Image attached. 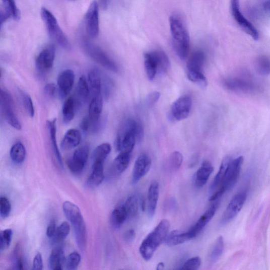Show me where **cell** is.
<instances>
[{"label":"cell","mask_w":270,"mask_h":270,"mask_svg":"<svg viewBox=\"0 0 270 270\" xmlns=\"http://www.w3.org/2000/svg\"><path fill=\"white\" fill-rule=\"evenodd\" d=\"M170 222L162 220L145 238L140 247V252L145 261H149L158 247L165 242L170 233Z\"/></svg>","instance_id":"obj_1"},{"label":"cell","mask_w":270,"mask_h":270,"mask_svg":"<svg viewBox=\"0 0 270 270\" xmlns=\"http://www.w3.org/2000/svg\"><path fill=\"white\" fill-rule=\"evenodd\" d=\"M63 211L66 219L72 224L77 245L81 250H86L88 235L87 228L81 211L70 201H65L62 205Z\"/></svg>","instance_id":"obj_2"},{"label":"cell","mask_w":270,"mask_h":270,"mask_svg":"<svg viewBox=\"0 0 270 270\" xmlns=\"http://www.w3.org/2000/svg\"><path fill=\"white\" fill-rule=\"evenodd\" d=\"M170 26L174 50L178 57L185 59L190 48V37L182 19L177 15L170 18Z\"/></svg>","instance_id":"obj_3"},{"label":"cell","mask_w":270,"mask_h":270,"mask_svg":"<svg viewBox=\"0 0 270 270\" xmlns=\"http://www.w3.org/2000/svg\"><path fill=\"white\" fill-rule=\"evenodd\" d=\"M138 121L132 119L127 120L121 126L116 139V150L122 153L131 154L137 141Z\"/></svg>","instance_id":"obj_4"},{"label":"cell","mask_w":270,"mask_h":270,"mask_svg":"<svg viewBox=\"0 0 270 270\" xmlns=\"http://www.w3.org/2000/svg\"><path fill=\"white\" fill-rule=\"evenodd\" d=\"M243 163L242 156L231 160L223 183L217 192L211 195L210 201H216L235 185L238 181Z\"/></svg>","instance_id":"obj_5"},{"label":"cell","mask_w":270,"mask_h":270,"mask_svg":"<svg viewBox=\"0 0 270 270\" xmlns=\"http://www.w3.org/2000/svg\"><path fill=\"white\" fill-rule=\"evenodd\" d=\"M41 15L50 37L62 48L70 50L71 44L60 28L53 15L46 8H42Z\"/></svg>","instance_id":"obj_6"},{"label":"cell","mask_w":270,"mask_h":270,"mask_svg":"<svg viewBox=\"0 0 270 270\" xmlns=\"http://www.w3.org/2000/svg\"><path fill=\"white\" fill-rule=\"evenodd\" d=\"M83 47L89 57L98 64L112 72H118L117 65L102 49L88 42L84 43Z\"/></svg>","instance_id":"obj_7"},{"label":"cell","mask_w":270,"mask_h":270,"mask_svg":"<svg viewBox=\"0 0 270 270\" xmlns=\"http://www.w3.org/2000/svg\"><path fill=\"white\" fill-rule=\"evenodd\" d=\"M230 9L234 19L241 29L253 39L257 40L259 38V34L251 22L242 15L240 0H230Z\"/></svg>","instance_id":"obj_8"},{"label":"cell","mask_w":270,"mask_h":270,"mask_svg":"<svg viewBox=\"0 0 270 270\" xmlns=\"http://www.w3.org/2000/svg\"><path fill=\"white\" fill-rule=\"evenodd\" d=\"M0 102L3 114L9 124L17 130L22 128L21 123L16 114L12 97L6 91L1 89Z\"/></svg>","instance_id":"obj_9"},{"label":"cell","mask_w":270,"mask_h":270,"mask_svg":"<svg viewBox=\"0 0 270 270\" xmlns=\"http://www.w3.org/2000/svg\"><path fill=\"white\" fill-rule=\"evenodd\" d=\"M247 194L241 192L236 194L231 200L223 214L220 223L225 226L234 219L241 211L246 199Z\"/></svg>","instance_id":"obj_10"},{"label":"cell","mask_w":270,"mask_h":270,"mask_svg":"<svg viewBox=\"0 0 270 270\" xmlns=\"http://www.w3.org/2000/svg\"><path fill=\"white\" fill-rule=\"evenodd\" d=\"M89 154L88 146H83L75 151L72 158L67 161V165L72 173L75 175L83 173L88 162Z\"/></svg>","instance_id":"obj_11"},{"label":"cell","mask_w":270,"mask_h":270,"mask_svg":"<svg viewBox=\"0 0 270 270\" xmlns=\"http://www.w3.org/2000/svg\"><path fill=\"white\" fill-rule=\"evenodd\" d=\"M86 31L90 37L96 38L99 32V6L94 1L90 5L86 16Z\"/></svg>","instance_id":"obj_12"},{"label":"cell","mask_w":270,"mask_h":270,"mask_svg":"<svg viewBox=\"0 0 270 270\" xmlns=\"http://www.w3.org/2000/svg\"><path fill=\"white\" fill-rule=\"evenodd\" d=\"M192 99L189 96L184 95L177 99L171 107V116L176 120L187 118L192 108Z\"/></svg>","instance_id":"obj_13"},{"label":"cell","mask_w":270,"mask_h":270,"mask_svg":"<svg viewBox=\"0 0 270 270\" xmlns=\"http://www.w3.org/2000/svg\"><path fill=\"white\" fill-rule=\"evenodd\" d=\"M55 49L53 45L45 47L39 54L36 61V67L41 74L49 72L53 67Z\"/></svg>","instance_id":"obj_14"},{"label":"cell","mask_w":270,"mask_h":270,"mask_svg":"<svg viewBox=\"0 0 270 270\" xmlns=\"http://www.w3.org/2000/svg\"><path fill=\"white\" fill-rule=\"evenodd\" d=\"M151 166L152 160L150 156L146 154H141L134 164L132 173V184L139 183L149 172Z\"/></svg>","instance_id":"obj_15"},{"label":"cell","mask_w":270,"mask_h":270,"mask_svg":"<svg viewBox=\"0 0 270 270\" xmlns=\"http://www.w3.org/2000/svg\"><path fill=\"white\" fill-rule=\"evenodd\" d=\"M219 206V202L216 201L202 215L194 226L188 231L192 239L196 236L206 228L208 223L215 216Z\"/></svg>","instance_id":"obj_16"},{"label":"cell","mask_w":270,"mask_h":270,"mask_svg":"<svg viewBox=\"0 0 270 270\" xmlns=\"http://www.w3.org/2000/svg\"><path fill=\"white\" fill-rule=\"evenodd\" d=\"M224 85L230 91L243 93H253L257 91L252 82L240 78H230L224 82Z\"/></svg>","instance_id":"obj_17"},{"label":"cell","mask_w":270,"mask_h":270,"mask_svg":"<svg viewBox=\"0 0 270 270\" xmlns=\"http://www.w3.org/2000/svg\"><path fill=\"white\" fill-rule=\"evenodd\" d=\"M75 80L74 72L71 70H66L59 75L57 85L59 94L64 98L72 91Z\"/></svg>","instance_id":"obj_18"},{"label":"cell","mask_w":270,"mask_h":270,"mask_svg":"<svg viewBox=\"0 0 270 270\" xmlns=\"http://www.w3.org/2000/svg\"><path fill=\"white\" fill-rule=\"evenodd\" d=\"M214 171V167L209 161L202 163L194 176V184L197 188L204 187L208 182Z\"/></svg>","instance_id":"obj_19"},{"label":"cell","mask_w":270,"mask_h":270,"mask_svg":"<svg viewBox=\"0 0 270 270\" xmlns=\"http://www.w3.org/2000/svg\"><path fill=\"white\" fill-rule=\"evenodd\" d=\"M159 197V184L154 181L150 186L148 194L147 212L150 218H152L155 215Z\"/></svg>","instance_id":"obj_20"},{"label":"cell","mask_w":270,"mask_h":270,"mask_svg":"<svg viewBox=\"0 0 270 270\" xmlns=\"http://www.w3.org/2000/svg\"><path fill=\"white\" fill-rule=\"evenodd\" d=\"M144 63L146 74L149 80L153 81L159 70L156 50L144 54Z\"/></svg>","instance_id":"obj_21"},{"label":"cell","mask_w":270,"mask_h":270,"mask_svg":"<svg viewBox=\"0 0 270 270\" xmlns=\"http://www.w3.org/2000/svg\"><path fill=\"white\" fill-rule=\"evenodd\" d=\"M131 154L121 152L112 162L110 173L112 175H119L124 172L129 166Z\"/></svg>","instance_id":"obj_22"},{"label":"cell","mask_w":270,"mask_h":270,"mask_svg":"<svg viewBox=\"0 0 270 270\" xmlns=\"http://www.w3.org/2000/svg\"><path fill=\"white\" fill-rule=\"evenodd\" d=\"M127 219H128L127 212L124 204L122 202L112 211L110 217V222L112 228L118 229Z\"/></svg>","instance_id":"obj_23"},{"label":"cell","mask_w":270,"mask_h":270,"mask_svg":"<svg viewBox=\"0 0 270 270\" xmlns=\"http://www.w3.org/2000/svg\"><path fill=\"white\" fill-rule=\"evenodd\" d=\"M82 139L80 130L71 129L68 131L62 141L61 148L63 150L69 151L80 145Z\"/></svg>","instance_id":"obj_24"},{"label":"cell","mask_w":270,"mask_h":270,"mask_svg":"<svg viewBox=\"0 0 270 270\" xmlns=\"http://www.w3.org/2000/svg\"><path fill=\"white\" fill-rule=\"evenodd\" d=\"M104 163L94 162L92 171L87 180V185L90 187H96L103 183L105 178Z\"/></svg>","instance_id":"obj_25"},{"label":"cell","mask_w":270,"mask_h":270,"mask_svg":"<svg viewBox=\"0 0 270 270\" xmlns=\"http://www.w3.org/2000/svg\"><path fill=\"white\" fill-rule=\"evenodd\" d=\"M57 120L53 119L48 122V125L49 131L50 139L51 143L53 152L55 157L56 160L59 166L63 168V164L62 157L60 153L57 141Z\"/></svg>","instance_id":"obj_26"},{"label":"cell","mask_w":270,"mask_h":270,"mask_svg":"<svg viewBox=\"0 0 270 270\" xmlns=\"http://www.w3.org/2000/svg\"><path fill=\"white\" fill-rule=\"evenodd\" d=\"M65 262V258L62 247L56 246L52 251L49 257V268L52 270L62 269Z\"/></svg>","instance_id":"obj_27"},{"label":"cell","mask_w":270,"mask_h":270,"mask_svg":"<svg viewBox=\"0 0 270 270\" xmlns=\"http://www.w3.org/2000/svg\"><path fill=\"white\" fill-rule=\"evenodd\" d=\"M229 157L225 158L220 166L219 170L214 179L210 189V193L211 194L217 192L221 187L225 176H226L229 163L231 161Z\"/></svg>","instance_id":"obj_28"},{"label":"cell","mask_w":270,"mask_h":270,"mask_svg":"<svg viewBox=\"0 0 270 270\" xmlns=\"http://www.w3.org/2000/svg\"><path fill=\"white\" fill-rule=\"evenodd\" d=\"M205 58L206 56L204 52L201 50L194 51L188 60L187 71L202 72L201 70L205 62Z\"/></svg>","instance_id":"obj_29"},{"label":"cell","mask_w":270,"mask_h":270,"mask_svg":"<svg viewBox=\"0 0 270 270\" xmlns=\"http://www.w3.org/2000/svg\"><path fill=\"white\" fill-rule=\"evenodd\" d=\"M88 83L84 76L80 77L79 80L76 90L77 100L76 101L77 106L86 103L89 97V86Z\"/></svg>","instance_id":"obj_30"},{"label":"cell","mask_w":270,"mask_h":270,"mask_svg":"<svg viewBox=\"0 0 270 270\" xmlns=\"http://www.w3.org/2000/svg\"><path fill=\"white\" fill-rule=\"evenodd\" d=\"M88 83L91 87L92 92L95 95L101 94L102 90V78L100 71L96 69H94L88 73Z\"/></svg>","instance_id":"obj_31"},{"label":"cell","mask_w":270,"mask_h":270,"mask_svg":"<svg viewBox=\"0 0 270 270\" xmlns=\"http://www.w3.org/2000/svg\"><path fill=\"white\" fill-rule=\"evenodd\" d=\"M128 214V219L136 217L141 208L140 197L136 194H132L123 202Z\"/></svg>","instance_id":"obj_32"},{"label":"cell","mask_w":270,"mask_h":270,"mask_svg":"<svg viewBox=\"0 0 270 270\" xmlns=\"http://www.w3.org/2000/svg\"><path fill=\"white\" fill-rule=\"evenodd\" d=\"M192 239L187 231L180 233L178 231L175 230L169 233L165 243L168 246H173L182 244Z\"/></svg>","instance_id":"obj_33"},{"label":"cell","mask_w":270,"mask_h":270,"mask_svg":"<svg viewBox=\"0 0 270 270\" xmlns=\"http://www.w3.org/2000/svg\"><path fill=\"white\" fill-rule=\"evenodd\" d=\"M77 106L76 100L73 97H70L64 101L62 108V117L65 124H68L73 120Z\"/></svg>","instance_id":"obj_34"},{"label":"cell","mask_w":270,"mask_h":270,"mask_svg":"<svg viewBox=\"0 0 270 270\" xmlns=\"http://www.w3.org/2000/svg\"><path fill=\"white\" fill-rule=\"evenodd\" d=\"M11 160L17 164L24 163L26 157V150L23 144L18 142L13 146L10 150Z\"/></svg>","instance_id":"obj_35"},{"label":"cell","mask_w":270,"mask_h":270,"mask_svg":"<svg viewBox=\"0 0 270 270\" xmlns=\"http://www.w3.org/2000/svg\"><path fill=\"white\" fill-rule=\"evenodd\" d=\"M111 151V145L104 143L98 146L93 154V162L104 163Z\"/></svg>","instance_id":"obj_36"},{"label":"cell","mask_w":270,"mask_h":270,"mask_svg":"<svg viewBox=\"0 0 270 270\" xmlns=\"http://www.w3.org/2000/svg\"><path fill=\"white\" fill-rule=\"evenodd\" d=\"M224 249V243L222 236H219L213 245L209 256L210 262L215 263L221 256Z\"/></svg>","instance_id":"obj_37"},{"label":"cell","mask_w":270,"mask_h":270,"mask_svg":"<svg viewBox=\"0 0 270 270\" xmlns=\"http://www.w3.org/2000/svg\"><path fill=\"white\" fill-rule=\"evenodd\" d=\"M71 231V226L67 222H63L60 226L57 228L53 238L52 243L55 244H58L63 241L68 235H69Z\"/></svg>","instance_id":"obj_38"},{"label":"cell","mask_w":270,"mask_h":270,"mask_svg":"<svg viewBox=\"0 0 270 270\" xmlns=\"http://www.w3.org/2000/svg\"><path fill=\"white\" fill-rule=\"evenodd\" d=\"M21 104L27 113L31 117L35 116V108L31 97L26 93L20 91L19 93Z\"/></svg>","instance_id":"obj_39"},{"label":"cell","mask_w":270,"mask_h":270,"mask_svg":"<svg viewBox=\"0 0 270 270\" xmlns=\"http://www.w3.org/2000/svg\"><path fill=\"white\" fill-rule=\"evenodd\" d=\"M4 5L5 11L9 17H13L15 20L20 18L19 11L15 0H2Z\"/></svg>","instance_id":"obj_40"},{"label":"cell","mask_w":270,"mask_h":270,"mask_svg":"<svg viewBox=\"0 0 270 270\" xmlns=\"http://www.w3.org/2000/svg\"><path fill=\"white\" fill-rule=\"evenodd\" d=\"M13 231L8 229L3 230L0 234V250L2 252L7 250L12 241Z\"/></svg>","instance_id":"obj_41"},{"label":"cell","mask_w":270,"mask_h":270,"mask_svg":"<svg viewBox=\"0 0 270 270\" xmlns=\"http://www.w3.org/2000/svg\"><path fill=\"white\" fill-rule=\"evenodd\" d=\"M81 262V256L77 252L71 253L65 258V266L66 269H76Z\"/></svg>","instance_id":"obj_42"},{"label":"cell","mask_w":270,"mask_h":270,"mask_svg":"<svg viewBox=\"0 0 270 270\" xmlns=\"http://www.w3.org/2000/svg\"><path fill=\"white\" fill-rule=\"evenodd\" d=\"M187 77L190 82L196 83L201 87H206L208 85L207 78L202 72L188 71Z\"/></svg>","instance_id":"obj_43"},{"label":"cell","mask_w":270,"mask_h":270,"mask_svg":"<svg viewBox=\"0 0 270 270\" xmlns=\"http://www.w3.org/2000/svg\"><path fill=\"white\" fill-rule=\"evenodd\" d=\"M159 62V70L163 73L166 72L170 66V61L166 54L162 50H156Z\"/></svg>","instance_id":"obj_44"},{"label":"cell","mask_w":270,"mask_h":270,"mask_svg":"<svg viewBox=\"0 0 270 270\" xmlns=\"http://www.w3.org/2000/svg\"><path fill=\"white\" fill-rule=\"evenodd\" d=\"M11 211V205L8 198L5 196L0 198V216L3 219L8 218Z\"/></svg>","instance_id":"obj_45"},{"label":"cell","mask_w":270,"mask_h":270,"mask_svg":"<svg viewBox=\"0 0 270 270\" xmlns=\"http://www.w3.org/2000/svg\"><path fill=\"white\" fill-rule=\"evenodd\" d=\"M256 66L257 71L261 74L264 75L270 74V60L267 58L261 57L258 58Z\"/></svg>","instance_id":"obj_46"},{"label":"cell","mask_w":270,"mask_h":270,"mask_svg":"<svg viewBox=\"0 0 270 270\" xmlns=\"http://www.w3.org/2000/svg\"><path fill=\"white\" fill-rule=\"evenodd\" d=\"M183 161L182 154L179 152H174L170 159V165L173 170L177 171L181 168Z\"/></svg>","instance_id":"obj_47"},{"label":"cell","mask_w":270,"mask_h":270,"mask_svg":"<svg viewBox=\"0 0 270 270\" xmlns=\"http://www.w3.org/2000/svg\"><path fill=\"white\" fill-rule=\"evenodd\" d=\"M201 262V258L199 256L193 257L187 260L180 269L196 270L200 267Z\"/></svg>","instance_id":"obj_48"},{"label":"cell","mask_w":270,"mask_h":270,"mask_svg":"<svg viewBox=\"0 0 270 270\" xmlns=\"http://www.w3.org/2000/svg\"><path fill=\"white\" fill-rule=\"evenodd\" d=\"M43 268V259L41 254L37 253L34 258L32 263V269L42 270Z\"/></svg>","instance_id":"obj_49"},{"label":"cell","mask_w":270,"mask_h":270,"mask_svg":"<svg viewBox=\"0 0 270 270\" xmlns=\"http://www.w3.org/2000/svg\"><path fill=\"white\" fill-rule=\"evenodd\" d=\"M161 97V94L158 92H154L149 94L146 98V102L149 106H152L158 101Z\"/></svg>","instance_id":"obj_50"},{"label":"cell","mask_w":270,"mask_h":270,"mask_svg":"<svg viewBox=\"0 0 270 270\" xmlns=\"http://www.w3.org/2000/svg\"><path fill=\"white\" fill-rule=\"evenodd\" d=\"M123 240L128 243H131L133 242L136 238V232H135L133 229H130L127 230L124 234H123Z\"/></svg>","instance_id":"obj_51"},{"label":"cell","mask_w":270,"mask_h":270,"mask_svg":"<svg viewBox=\"0 0 270 270\" xmlns=\"http://www.w3.org/2000/svg\"><path fill=\"white\" fill-rule=\"evenodd\" d=\"M56 91H57V88L53 83L48 84L44 87L45 94L50 97H54Z\"/></svg>","instance_id":"obj_52"},{"label":"cell","mask_w":270,"mask_h":270,"mask_svg":"<svg viewBox=\"0 0 270 270\" xmlns=\"http://www.w3.org/2000/svg\"><path fill=\"white\" fill-rule=\"evenodd\" d=\"M56 230H57V228H56L55 221L54 220H52L50 222L47 229L46 234L48 238L52 239L55 234Z\"/></svg>","instance_id":"obj_53"},{"label":"cell","mask_w":270,"mask_h":270,"mask_svg":"<svg viewBox=\"0 0 270 270\" xmlns=\"http://www.w3.org/2000/svg\"><path fill=\"white\" fill-rule=\"evenodd\" d=\"M136 134L137 141L141 142L144 138V129L142 123L139 121H138Z\"/></svg>","instance_id":"obj_54"},{"label":"cell","mask_w":270,"mask_h":270,"mask_svg":"<svg viewBox=\"0 0 270 270\" xmlns=\"http://www.w3.org/2000/svg\"><path fill=\"white\" fill-rule=\"evenodd\" d=\"M261 3L265 12L270 14V0H261Z\"/></svg>","instance_id":"obj_55"},{"label":"cell","mask_w":270,"mask_h":270,"mask_svg":"<svg viewBox=\"0 0 270 270\" xmlns=\"http://www.w3.org/2000/svg\"><path fill=\"white\" fill-rule=\"evenodd\" d=\"M165 264L163 262H160L158 264H157L156 267V269L159 270V269H162L164 268Z\"/></svg>","instance_id":"obj_56"},{"label":"cell","mask_w":270,"mask_h":270,"mask_svg":"<svg viewBox=\"0 0 270 270\" xmlns=\"http://www.w3.org/2000/svg\"><path fill=\"white\" fill-rule=\"evenodd\" d=\"M108 1L109 0H102L103 5L106 7L108 5Z\"/></svg>","instance_id":"obj_57"}]
</instances>
